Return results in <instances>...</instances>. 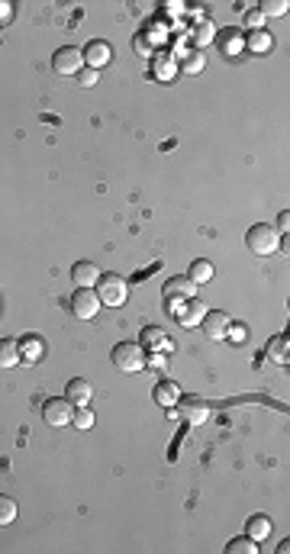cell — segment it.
<instances>
[{"label":"cell","instance_id":"1","mask_svg":"<svg viewBox=\"0 0 290 554\" xmlns=\"http://www.w3.org/2000/svg\"><path fill=\"white\" fill-rule=\"evenodd\" d=\"M97 297H100V306H123V303L129 300L126 277H120V274H100V281H97Z\"/></svg>","mask_w":290,"mask_h":554},{"label":"cell","instance_id":"2","mask_svg":"<svg viewBox=\"0 0 290 554\" xmlns=\"http://www.w3.org/2000/svg\"><path fill=\"white\" fill-rule=\"evenodd\" d=\"M113 365L123 374H139L145 367V349L139 342H120L113 349Z\"/></svg>","mask_w":290,"mask_h":554},{"label":"cell","instance_id":"3","mask_svg":"<svg viewBox=\"0 0 290 554\" xmlns=\"http://www.w3.org/2000/svg\"><path fill=\"white\" fill-rule=\"evenodd\" d=\"M168 303V313L177 319V323L184 325V329H197L200 325V319L207 316V303L203 300H187V303H181V300H165Z\"/></svg>","mask_w":290,"mask_h":554},{"label":"cell","instance_id":"4","mask_svg":"<svg viewBox=\"0 0 290 554\" xmlns=\"http://www.w3.org/2000/svg\"><path fill=\"white\" fill-rule=\"evenodd\" d=\"M277 229L274 226H265V222H258V226H251L249 232H245V245H249V252L255 255H274L277 252Z\"/></svg>","mask_w":290,"mask_h":554},{"label":"cell","instance_id":"5","mask_svg":"<svg viewBox=\"0 0 290 554\" xmlns=\"http://www.w3.org/2000/svg\"><path fill=\"white\" fill-rule=\"evenodd\" d=\"M71 416H74V406L68 403L64 396H52V400L42 403V419H46V426H52V428L71 426Z\"/></svg>","mask_w":290,"mask_h":554},{"label":"cell","instance_id":"6","mask_svg":"<svg viewBox=\"0 0 290 554\" xmlns=\"http://www.w3.org/2000/svg\"><path fill=\"white\" fill-rule=\"evenodd\" d=\"M71 313L78 319H94L97 313H100V297H97V290H90V287H78V293L71 297Z\"/></svg>","mask_w":290,"mask_h":554},{"label":"cell","instance_id":"7","mask_svg":"<svg viewBox=\"0 0 290 554\" xmlns=\"http://www.w3.org/2000/svg\"><path fill=\"white\" fill-rule=\"evenodd\" d=\"M52 68H55V74H64V78H68V74H78L81 68H84V55H81L74 46H64L52 55Z\"/></svg>","mask_w":290,"mask_h":554},{"label":"cell","instance_id":"8","mask_svg":"<svg viewBox=\"0 0 290 554\" xmlns=\"http://www.w3.org/2000/svg\"><path fill=\"white\" fill-rule=\"evenodd\" d=\"M177 403H181V412H177V416H184L187 426H200V422L209 419V406L200 396H181Z\"/></svg>","mask_w":290,"mask_h":554},{"label":"cell","instance_id":"9","mask_svg":"<svg viewBox=\"0 0 290 554\" xmlns=\"http://www.w3.org/2000/svg\"><path fill=\"white\" fill-rule=\"evenodd\" d=\"M229 316H226V313H219V309H209L207 316L200 319V325H197V329H203V332H207V339L209 342H223L226 335H229Z\"/></svg>","mask_w":290,"mask_h":554},{"label":"cell","instance_id":"10","mask_svg":"<svg viewBox=\"0 0 290 554\" xmlns=\"http://www.w3.org/2000/svg\"><path fill=\"white\" fill-rule=\"evenodd\" d=\"M161 297L165 300H193L197 297V284L191 277H168L165 287H161Z\"/></svg>","mask_w":290,"mask_h":554},{"label":"cell","instance_id":"11","mask_svg":"<svg viewBox=\"0 0 290 554\" xmlns=\"http://www.w3.org/2000/svg\"><path fill=\"white\" fill-rule=\"evenodd\" d=\"M81 55H84V68H94V72H100L104 65H110L113 48H110V42L94 39V42H88V48H84Z\"/></svg>","mask_w":290,"mask_h":554},{"label":"cell","instance_id":"12","mask_svg":"<svg viewBox=\"0 0 290 554\" xmlns=\"http://www.w3.org/2000/svg\"><path fill=\"white\" fill-rule=\"evenodd\" d=\"M90 396H94V387H90L84 377L68 380V387H64V400H68L71 406H88Z\"/></svg>","mask_w":290,"mask_h":554},{"label":"cell","instance_id":"13","mask_svg":"<svg viewBox=\"0 0 290 554\" xmlns=\"http://www.w3.org/2000/svg\"><path fill=\"white\" fill-rule=\"evenodd\" d=\"M219 52H223L226 58H235L245 52V39H242L239 29H223L219 32Z\"/></svg>","mask_w":290,"mask_h":554},{"label":"cell","instance_id":"14","mask_svg":"<svg viewBox=\"0 0 290 554\" xmlns=\"http://www.w3.org/2000/svg\"><path fill=\"white\" fill-rule=\"evenodd\" d=\"M152 72L158 81H171L177 74V58L171 52H155L152 55Z\"/></svg>","mask_w":290,"mask_h":554},{"label":"cell","instance_id":"15","mask_svg":"<svg viewBox=\"0 0 290 554\" xmlns=\"http://www.w3.org/2000/svg\"><path fill=\"white\" fill-rule=\"evenodd\" d=\"M71 277L78 287H90V290H94L97 281H100V268H97L94 262H78L71 268Z\"/></svg>","mask_w":290,"mask_h":554},{"label":"cell","instance_id":"16","mask_svg":"<svg viewBox=\"0 0 290 554\" xmlns=\"http://www.w3.org/2000/svg\"><path fill=\"white\" fill-rule=\"evenodd\" d=\"M42 355H46V345H42V339H36V335H26V339L20 342V358H23L26 365H36V361H42Z\"/></svg>","mask_w":290,"mask_h":554},{"label":"cell","instance_id":"17","mask_svg":"<svg viewBox=\"0 0 290 554\" xmlns=\"http://www.w3.org/2000/svg\"><path fill=\"white\" fill-rule=\"evenodd\" d=\"M203 68H207V55L197 52V48H187L184 55H181V65H177V72H184V74H200Z\"/></svg>","mask_w":290,"mask_h":554},{"label":"cell","instance_id":"18","mask_svg":"<svg viewBox=\"0 0 290 554\" xmlns=\"http://www.w3.org/2000/svg\"><path fill=\"white\" fill-rule=\"evenodd\" d=\"M177 400H181V390H177L174 380H161L158 387H155V403L158 406H177Z\"/></svg>","mask_w":290,"mask_h":554},{"label":"cell","instance_id":"19","mask_svg":"<svg viewBox=\"0 0 290 554\" xmlns=\"http://www.w3.org/2000/svg\"><path fill=\"white\" fill-rule=\"evenodd\" d=\"M245 535H249L251 541H258V545H261V541L271 535V519H268V515H251L249 525H245Z\"/></svg>","mask_w":290,"mask_h":554},{"label":"cell","instance_id":"20","mask_svg":"<svg viewBox=\"0 0 290 554\" xmlns=\"http://www.w3.org/2000/svg\"><path fill=\"white\" fill-rule=\"evenodd\" d=\"M287 351H290V339H287V335H274V339L268 342L265 355L271 358L274 365H287Z\"/></svg>","mask_w":290,"mask_h":554},{"label":"cell","instance_id":"21","mask_svg":"<svg viewBox=\"0 0 290 554\" xmlns=\"http://www.w3.org/2000/svg\"><path fill=\"white\" fill-rule=\"evenodd\" d=\"M245 48H249V52H255V55H268V52H271L274 48V39H271V32H265V29H255L249 36V39H245Z\"/></svg>","mask_w":290,"mask_h":554},{"label":"cell","instance_id":"22","mask_svg":"<svg viewBox=\"0 0 290 554\" xmlns=\"http://www.w3.org/2000/svg\"><path fill=\"white\" fill-rule=\"evenodd\" d=\"M213 36H216V26L209 23V20H200L191 32V46L200 52V46H209V42H213Z\"/></svg>","mask_w":290,"mask_h":554},{"label":"cell","instance_id":"23","mask_svg":"<svg viewBox=\"0 0 290 554\" xmlns=\"http://www.w3.org/2000/svg\"><path fill=\"white\" fill-rule=\"evenodd\" d=\"M20 361H23V358H20V342L16 339L0 342V367H16Z\"/></svg>","mask_w":290,"mask_h":554},{"label":"cell","instance_id":"24","mask_svg":"<svg viewBox=\"0 0 290 554\" xmlns=\"http://www.w3.org/2000/svg\"><path fill=\"white\" fill-rule=\"evenodd\" d=\"M187 277H191L193 284L200 287V284H207L209 277H213V264L207 262V258H197V262L191 264V271H187Z\"/></svg>","mask_w":290,"mask_h":554},{"label":"cell","instance_id":"25","mask_svg":"<svg viewBox=\"0 0 290 554\" xmlns=\"http://www.w3.org/2000/svg\"><path fill=\"white\" fill-rule=\"evenodd\" d=\"M142 349H168V342H165V332H161L158 325H149L142 329V342H139Z\"/></svg>","mask_w":290,"mask_h":554},{"label":"cell","instance_id":"26","mask_svg":"<svg viewBox=\"0 0 290 554\" xmlns=\"http://www.w3.org/2000/svg\"><path fill=\"white\" fill-rule=\"evenodd\" d=\"M226 554H258V541H251L249 535H242V539L226 545Z\"/></svg>","mask_w":290,"mask_h":554},{"label":"cell","instance_id":"27","mask_svg":"<svg viewBox=\"0 0 290 554\" xmlns=\"http://www.w3.org/2000/svg\"><path fill=\"white\" fill-rule=\"evenodd\" d=\"M71 426L78 428V432H88V428L94 426V412H90L88 406H78V410H74V416H71Z\"/></svg>","mask_w":290,"mask_h":554},{"label":"cell","instance_id":"28","mask_svg":"<svg viewBox=\"0 0 290 554\" xmlns=\"http://www.w3.org/2000/svg\"><path fill=\"white\" fill-rule=\"evenodd\" d=\"M16 499H10V496H0V525H10V522H16Z\"/></svg>","mask_w":290,"mask_h":554},{"label":"cell","instance_id":"29","mask_svg":"<svg viewBox=\"0 0 290 554\" xmlns=\"http://www.w3.org/2000/svg\"><path fill=\"white\" fill-rule=\"evenodd\" d=\"M287 7H290L287 0H265L258 10H261L265 16H284V13H287Z\"/></svg>","mask_w":290,"mask_h":554},{"label":"cell","instance_id":"30","mask_svg":"<svg viewBox=\"0 0 290 554\" xmlns=\"http://www.w3.org/2000/svg\"><path fill=\"white\" fill-rule=\"evenodd\" d=\"M132 46H136V52H139L142 58H152V55H155V48H152V42H149V36H145V32H139Z\"/></svg>","mask_w":290,"mask_h":554},{"label":"cell","instance_id":"31","mask_svg":"<svg viewBox=\"0 0 290 554\" xmlns=\"http://www.w3.org/2000/svg\"><path fill=\"white\" fill-rule=\"evenodd\" d=\"M245 26H249L251 32L265 29V13H261V10H249V13H245Z\"/></svg>","mask_w":290,"mask_h":554},{"label":"cell","instance_id":"32","mask_svg":"<svg viewBox=\"0 0 290 554\" xmlns=\"http://www.w3.org/2000/svg\"><path fill=\"white\" fill-rule=\"evenodd\" d=\"M97 78H100V72H94V68H81V72H78V84H81V88H94Z\"/></svg>","mask_w":290,"mask_h":554},{"label":"cell","instance_id":"33","mask_svg":"<svg viewBox=\"0 0 290 554\" xmlns=\"http://www.w3.org/2000/svg\"><path fill=\"white\" fill-rule=\"evenodd\" d=\"M10 20H13V4H10V0H0V26L10 23Z\"/></svg>","mask_w":290,"mask_h":554},{"label":"cell","instance_id":"34","mask_svg":"<svg viewBox=\"0 0 290 554\" xmlns=\"http://www.w3.org/2000/svg\"><path fill=\"white\" fill-rule=\"evenodd\" d=\"M277 229H281L284 236H287V229H290V210H284V213L277 216Z\"/></svg>","mask_w":290,"mask_h":554}]
</instances>
